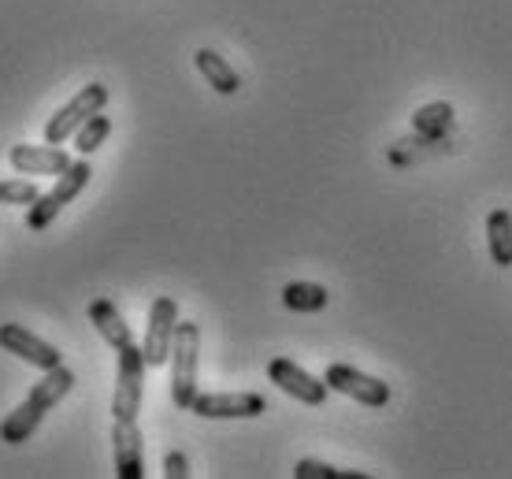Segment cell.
Wrapping results in <instances>:
<instances>
[{
	"label": "cell",
	"mask_w": 512,
	"mask_h": 479,
	"mask_svg": "<svg viewBox=\"0 0 512 479\" xmlns=\"http://www.w3.org/2000/svg\"><path fill=\"white\" fill-rule=\"evenodd\" d=\"M71 387H75V372H71V368H64V364H60V368L45 372V379L30 387L26 402H19L12 413L4 416V424H0V442L19 446V442L30 439V435L41 428L45 413H49V409H56V405L71 394Z\"/></svg>",
	"instance_id": "cell-1"
},
{
	"label": "cell",
	"mask_w": 512,
	"mask_h": 479,
	"mask_svg": "<svg viewBox=\"0 0 512 479\" xmlns=\"http://www.w3.org/2000/svg\"><path fill=\"white\" fill-rule=\"evenodd\" d=\"M197 353H201V327L179 320L175 342H171V402L186 413L197 398Z\"/></svg>",
	"instance_id": "cell-2"
},
{
	"label": "cell",
	"mask_w": 512,
	"mask_h": 479,
	"mask_svg": "<svg viewBox=\"0 0 512 479\" xmlns=\"http://www.w3.org/2000/svg\"><path fill=\"white\" fill-rule=\"evenodd\" d=\"M90 160L82 156V160H71V168L64 171V175H56V186H52L49 194H41L34 205L26 208V231H45L60 212H64V205H71L86 186H90Z\"/></svg>",
	"instance_id": "cell-3"
},
{
	"label": "cell",
	"mask_w": 512,
	"mask_h": 479,
	"mask_svg": "<svg viewBox=\"0 0 512 479\" xmlns=\"http://www.w3.org/2000/svg\"><path fill=\"white\" fill-rule=\"evenodd\" d=\"M145 353L138 342L116 350V394H112V420H138L141 394H145Z\"/></svg>",
	"instance_id": "cell-4"
},
{
	"label": "cell",
	"mask_w": 512,
	"mask_h": 479,
	"mask_svg": "<svg viewBox=\"0 0 512 479\" xmlns=\"http://www.w3.org/2000/svg\"><path fill=\"white\" fill-rule=\"evenodd\" d=\"M104 104H108V86L104 82H90V86H82V90L64 104V108H56V116L45 123V142L49 145H64L67 138H75V130L86 123L90 116L104 112Z\"/></svg>",
	"instance_id": "cell-5"
},
{
	"label": "cell",
	"mask_w": 512,
	"mask_h": 479,
	"mask_svg": "<svg viewBox=\"0 0 512 479\" xmlns=\"http://www.w3.org/2000/svg\"><path fill=\"white\" fill-rule=\"evenodd\" d=\"M175 327H179V305L175 298H156L153 309H149V327H145V364L149 368H160V364L171 361V342H175Z\"/></svg>",
	"instance_id": "cell-6"
},
{
	"label": "cell",
	"mask_w": 512,
	"mask_h": 479,
	"mask_svg": "<svg viewBox=\"0 0 512 479\" xmlns=\"http://www.w3.org/2000/svg\"><path fill=\"white\" fill-rule=\"evenodd\" d=\"M323 379H327L331 390L346 394V398H353V402H360V405H368V409H383V405L390 402V383L368 376V372H360L353 364H331Z\"/></svg>",
	"instance_id": "cell-7"
},
{
	"label": "cell",
	"mask_w": 512,
	"mask_h": 479,
	"mask_svg": "<svg viewBox=\"0 0 512 479\" xmlns=\"http://www.w3.org/2000/svg\"><path fill=\"white\" fill-rule=\"evenodd\" d=\"M0 350L15 353L19 361L34 364V368H41V372H52V368L64 364V353L56 350L52 342L38 338L34 331H26L23 324H0Z\"/></svg>",
	"instance_id": "cell-8"
},
{
	"label": "cell",
	"mask_w": 512,
	"mask_h": 479,
	"mask_svg": "<svg viewBox=\"0 0 512 479\" xmlns=\"http://www.w3.org/2000/svg\"><path fill=\"white\" fill-rule=\"evenodd\" d=\"M190 413L205 416V420H256V416L268 413V402L253 390H242V394H197Z\"/></svg>",
	"instance_id": "cell-9"
},
{
	"label": "cell",
	"mask_w": 512,
	"mask_h": 479,
	"mask_svg": "<svg viewBox=\"0 0 512 479\" xmlns=\"http://www.w3.org/2000/svg\"><path fill=\"white\" fill-rule=\"evenodd\" d=\"M268 379L282 394H290V398H297V402H305V405H323L327 402V390H331L327 379L308 376L301 364L286 361V357H275V361L268 364Z\"/></svg>",
	"instance_id": "cell-10"
},
{
	"label": "cell",
	"mask_w": 512,
	"mask_h": 479,
	"mask_svg": "<svg viewBox=\"0 0 512 479\" xmlns=\"http://www.w3.org/2000/svg\"><path fill=\"white\" fill-rule=\"evenodd\" d=\"M8 160L19 175H64L71 168V156L60 145H12Z\"/></svg>",
	"instance_id": "cell-11"
},
{
	"label": "cell",
	"mask_w": 512,
	"mask_h": 479,
	"mask_svg": "<svg viewBox=\"0 0 512 479\" xmlns=\"http://www.w3.org/2000/svg\"><path fill=\"white\" fill-rule=\"evenodd\" d=\"M112 450H116V476L119 479H141L145 476L138 420H116V424H112Z\"/></svg>",
	"instance_id": "cell-12"
},
{
	"label": "cell",
	"mask_w": 512,
	"mask_h": 479,
	"mask_svg": "<svg viewBox=\"0 0 512 479\" xmlns=\"http://www.w3.org/2000/svg\"><path fill=\"white\" fill-rule=\"evenodd\" d=\"M453 149L449 134H412V138H401V142L390 145V164L394 168H412L416 160H431V156H442Z\"/></svg>",
	"instance_id": "cell-13"
},
{
	"label": "cell",
	"mask_w": 512,
	"mask_h": 479,
	"mask_svg": "<svg viewBox=\"0 0 512 479\" xmlns=\"http://www.w3.org/2000/svg\"><path fill=\"white\" fill-rule=\"evenodd\" d=\"M90 324L97 327V335L112 346V350H119V346H127V342H134V335H130L127 320H123V312L112 305L108 298H97L90 305Z\"/></svg>",
	"instance_id": "cell-14"
},
{
	"label": "cell",
	"mask_w": 512,
	"mask_h": 479,
	"mask_svg": "<svg viewBox=\"0 0 512 479\" xmlns=\"http://www.w3.org/2000/svg\"><path fill=\"white\" fill-rule=\"evenodd\" d=\"M193 64H197V71L205 75V82L212 86L216 93H223V97H234V93L242 90V78H238V71H234L219 52L212 49H201L197 56H193Z\"/></svg>",
	"instance_id": "cell-15"
},
{
	"label": "cell",
	"mask_w": 512,
	"mask_h": 479,
	"mask_svg": "<svg viewBox=\"0 0 512 479\" xmlns=\"http://www.w3.org/2000/svg\"><path fill=\"white\" fill-rule=\"evenodd\" d=\"M487 242L490 257L498 268H512V212L509 208H494L487 216Z\"/></svg>",
	"instance_id": "cell-16"
},
{
	"label": "cell",
	"mask_w": 512,
	"mask_h": 479,
	"mask_svg": "<svg viewBox=\"0 0 512 479\" xmlns=\"http://www.w3.org/2000/svg\"><path fill=\"white\" fill-rule=\"evenodd\" d=\"M331 294L320 283H286L282 290V305L290 312H323Z\"/></svg>",
	"instance_id": "cell-17"
},
{
	"label": "cell",
	"mask_w": 512,
	"mask_h": 479,
	"mask_svg": "<svg viewBox=\"0 0 512 479\" xmlns=\"http://www.w3.org/2000/svg\"><path fill=\"white\" fill-rule=\"evenodd\" d=\"M453 123H457V112H453L449 101L423 104V108L412 112V130H420V134H449Z\"/></svg>",
	"instance_id": "cell-18"
},
{
	"label": "cell",
	"mask_w": 512,
	"mask_h": 479,
	"mask_svg": "<svg viewBox=\"0 0 512 479\" xmlns=\"http://www.w3.org/2000/svg\"><path fill=\"white\" fill-rule=\"evenodd\" d=\"M112 134V119L104 116V112H97V116H90L82 127L75 130V149L78 156H93L97 149L104 145V138Z\"/></svg>",
	"instance_id": "cell-19"
},
{
	"label": "cell",
	"mask_w": 512,
	"mask_h": 479,
	"mask_svg": "<svg viewBox=\"0 0 512 479\" xmlns=\"http://www.w3.org/2000/svg\"><path fill=\"white\" fill-rule=\"evenodd\" d=\"M41 197V190L26 179H0V205H34Z\"/></svg>",
	"instance_id": "cell-20"
},
{
	"label": "cell",
	"mask_w": 512,
	"mask_h": 479,
	"mask_svg": "<svg viewBox=\"0 0 512 479\" xmlns=\"http://www.w3.org/2000/svg\"><path fill=\"white\" fill-rule=\"evenodd\" d=\"M294 476L297 479H357V476H364V472H346V468H334V465H323V461L305 457V461H297Z\"/></svg>",
	"instance_id": "cell-21"
},
{
	"label": "cell",
	"mask_w": 512,
	"mask_h": 479,
	"mask_svg": "<svg viewBox=\"0 0 512 479\" xmlns=\"http://www.w3.org/2000/svg\"><path fill=\"white\" fill-rule=\"evenodd\" d=\"M164 476L167 479H186V476H190V461H186V454H182V450H171V454L164 457Z\"/></svg>",
	"instance_id": "cell-22"
}]
</instances>
